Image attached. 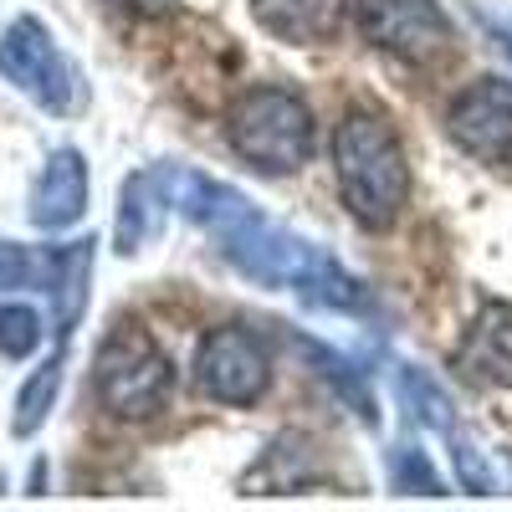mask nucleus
Returning a JSON list of instances; mask_svg holds the SVG:
<instances>
[{
	"mask_svg": "<svg viewBox=\"0 0 512 512\" xmlns=\"http://www.w3.org/2000/svg\"><path fill=\"white\" fill-rule=\"evenodd\" d=\"M159 175H164L169 210H180L185 221H195L200 231L216 236L226 262L241 277L262 282V287H287L313 308H333V313L364 308V287L354 272L338 267L323 246L267 221L241 190L200 175V169H185V164H159Z\"/></svg>",
	"mask_w": 512,
	"mask_h": 512,
	"instance_id": "obj_1",
	"label": "nucleus"
},
{
	"mask_svg": "<svg viewBox=\"0 0 512 512\" xmlns=\"http://www.w3.org/2000/svg\"><path fill=\"white\" fill-rule=\"evenodd\" d=\"M333 175L349 216L364 231L395 226V216L410 200V164L395 139V128L369 108H354L333 134Z\"/></svg>",
	"mask_w": 512,
	"mask_h": 512,
	"instance_id": "obj_2",
	"label": "nucleus"
},
{
	"mask_svg": "<svg viewBox=\"0 0 512 512\" xmlns=\"http://www.w3.org/2000/svg\"><path fill=\"white\" fill-rule=\"evenodd\" d=\"M226 139L251 169L292 175L313 154V113L287 88H246L226 113Z\"/></svg>",
	"mask_w": 512,
	"mask_h": 512,
	"instance_id": "obj_3",
	"label": "nucleus"
},
{
	"mask_svg": "<svg viewBox=\"0 0 512 512\" xmlns=\"http://www.w3.org/2000/svg\"><path fill=\"white\" fill-rule=\"evenodd\" d=\"M175 369L144 323H113L93 359V395L118 420H149L164 410Z\"/></svg>",
	"mask_w": 512,
	"mask_h": 512,
	"instance_id": "obj_4",
	"label": "nucleus"
},
{
	"mask_svg": "<svg viewBox=\"0 0 512 512\" xmlns=\"http://www.w3.org/2000/svg\"><path fill=\"white\" fill-rule=\"evenodd\" d=\"M0 77L47 113H72L77 108V72L67 67L52 31L36 16H16L6 31H0Z\"/></svg>",
	"mask_w": 512,
	"mask_h": 512,
	"instance_id": "obj_5",
	"label": "nucleus"
},
{
	"mask_svg": "<svg viewBox=\"0 0 512 512\" xmlns=\"http://www.w3.org/2000/svg\"><path fill=\"white\" fill-rule=\"evenodd\" d=\"M195 384L216 405H256L272 384V359L246 328H216L205 333L195 354Z\"/></svg>",
	"mask_w": 512,
	"mask_h": 512,
	"instance_id": "obj_6",
	"label": "nucleus"
},
{
	"mask_svg": "<svg viewBox=\"0 0 512 512\" xmlns=\"http://www.w3.org/2000/svg\"><path fill=\"white\" fill-rule=\"evenodd\" d=\"M354 16L379 52L405 62H431L451 47V21L441 0H354Z\"/></svg>",
	"mask_w": 512,
	"mask_h": 512,
	"instance_id": "obj_7",
	"label": "nucleus"
},
{
	"mask_svg": "<svg viewBox=\"0 0 512 512\" xmlns=\"http://www.w3.org/2000/svg\"><path fill=\"white\" fill-rule=\"evenodd\" d=\"M451 139L482 159V164H512V82L482 77L451 103Z\"/></svg>",
	"mask_w": 512,
	"mask_h": 512,
	"instance_id": "obj_8",
	"label": "nucleus"
},
{
	"mask_svg": "<svg viewBox=\"0 0 512 512\" xmlns=\"http://www.w3.org/2000/svg\"><path fill=\"white\" fill-rule=\"evenodd\" d=\"M82 210H88V164L77 149H57L31 185L26 216L36 231H67L82 221Z\"/></svg>",
	"mask_w": 512,
	"mask_h": 512,
	"instance_id": "obj_9",
	"label": "nucleus"
},
{
	"mask_svg": "<svg viewBox=\"0 0 512 512\" xmlns=\"http://www.w3.org/2000/svg\"><path fill=\"white\" fill-rule=\"evenodd\" d=\"M456 369L477 384L512 390V308L507 303H482V313L472 318L456 349Z\"/></svg>",
	"mask_w": 512,
	"mask_h": 512,
	"instance_id": "obj_10",
	"label": "nucleus"
},
{
	"mask_svg": "<svg viewBox=\"0 0 512 512\" xmlns=\"http://www.w3.org/2000/svg\"><path fill=\"white\" fill-rule=\"evenodd\" d=\"M88 277H93V241H67L57 251H47V277H41V287H47L52 297V313H57V338L67 344L82 308H88Z\"/></svg>",
	"mask_w": 512,
	"mask_h": 512,
	"instance_id": "obj_11",
	"label": "nucleus"
},
{
	"mask_svg": "<svg viewBox=\"0 0 512 512\" xmlns=\"http://www.w3.org/2000/svg\"><path fill=\"white\" fill-rule=\"evenodd\" d=\"M256 26H267L277 41L318 47L344 26V0H251Z\"/></svg>",
	"mask_w": 512,
	"mask_h": 512,
	"instance_id": "obj_12",
	"label": "nucleus"
},
{
	"mask_svg": "<svg viewBox=\"0 0 512 512\" xmlns=\"http://www.w3.org/2000/svg\"><path fill=\"white\" fill-rule=\"evenodd\" d=\"M169 216V195H164V175L144 169V175H128L123 195H118V251L134 256L154 241V231Z\"/></svg>",
	"mask_w": 512,
	"mask_h": 512,
	"instance_id": "obj_13",
	"label": "nucleus"
},
{
	"mask_svg": "<svg viewBox=\"0 0 512 512\" xmlns=\"http://www.w3.org/2000/svg\"><path fill=\"white\" fill-rule=\"evenodd\" d=\"M57 390H62V349L21 384L16 415H11V431H16V436H36V431H41V420H47L52 405H57Z\"/></svg>",
	"mask_w": 512,
	"mask_h": 512,
	"instance_id": "obj_14",
	"label": "nucleus"
},
{
	"mask_svg": "<svg viewBox=\"0 0 512 512\" xmlns=\"http://www.w3.org/2000/svg\"><path fill=\"white\" fill-rule=\"evenodd\" d=\"M297 441L292 436H282L267 456H262V466H251V487H262V492H292V487H303V482H313L318 477V466H313V451L303 446V451H297V461L287 456Z\"/></svg>",
	"mask_w": 512,
	"mask_h": 512,
	"instance_id": "obj_15",
	"label": "nucleus"
},
{
	"mask_svg": "<svg viewBox=\"0 0 512 512\" xmlns=\"http://www.w3.org/2000/svg\"><path fill=\"white\" fill-rule=\"evenodd\" d=\"M395 390H400V405L410 410V420L436 425V431H451V400H446V390H441L431 374L400 369V374H395Z\"/></svg>",
	"mask_w": 512,
	"mask_h": 512,
	"instance_id": "obj_16",
	"label": "nucleus"
},
{
	"mask_svg": "<svg viewBox=\"0 0 512 512\" xmlns=\"http://www.w3.org/2000/svg\"><path fill=\"white\" fill-rule=\"evenodd\" d=\"M41 344V318L26 303H0V354L6 359H26Z\"/></svg>",
	"mask_w": 512,
	"mask_h": 512,
	"instance_id": "obj_17",
	"label": "nucleus"
},
{
	"mask_svg": "<svg viewBox=\"0 0 512 512\" xmlns=\"http://www.w3.org/2000/svg\"><path fill=\"white\" fill-rule=\"evenodd\" d=\"M390 477H395V492H425V497H441V477L431 472L425 451H415V446H395V456H390Z\"/></svg>",
	"mask_w": 512,
	"mask_h": 512,
	"instance_id": "obj_18",
	"label": "nucleus"
},
{
	"mask_svg": "<svg viewBox=\"0 0 512 512\" xmlns=\"http://www.w3.org/2000/svg\"><path fill=\"white\" fill-rule=\"evenodd\" d=\"M451 461H456V472H461V487L466 492H477V497H492L497 492V477H492V466L482 461V451L472 446V436H461L456 425H451Z\"/></svg>",
	"mask_w": 512,
	"mask_h": 512,
	"instance_id": "obj_19",
	"label": "nucleus"
},
{
	"mask_svg": "<svg viewBox=\"0 0 512 512\" xmlns=\"http://www.w3.org/2000/svg\"><path fill=\"white\" fill-rule=\"evenodd\" d=\"M47 277V256H31L21 241H0V292Z\"/></svg>",
	"mask_w": 512,
	"mask_h": 512,
	"instance_id": "obj_20",
	"label": "nucleus"
},
{
	"mask_svg": "<svg viewBox=\"0 0 512 512\" xmlns=\"http://www.w3.org/2000/svg\"><path fill=\"white\" fill-rule=\"evenodd\" d=\"M303 349H308V359H313V364H323V374H328V379L338 384V390L349 395V405H354V410H359L364 420H374V405H369V395H364V384H359V379L349 374V364H344V359H333V354H328L323 344H303Z\"/></svg>",
	"mask_w": 512,
	"mask_h": 512,
	"instance_id": "obj_21",
	"label": "nucleus"
},
{
	"mask_svg": "<svg viewBox=\"0 0 512 512\" xmlns=\"http://www.w3.org/2000/svg\"><path fill=\"white\" fill-rule=\"evenodd\" d=\"M477 21H482V26H487V31H492V36L502 41L507 52H512V11H492V6H477Z\"/></svg>",
	"mask_w": 512,
	"mask_h": 512,
	"instance_id": "obj_22",
	"label": "nucleus"
},
{
	"mask_svg": "<svg viewBox=\"0 0 512 512\" xmlns=\"http://www.w3.org/2000/svg\"><path fill=\"white\" fill-rule=\"evenodd\" d=\"M108 6H118L128 16H164V11H175V0H108Z\"/></svg>",
	"mask_w": 512,
	"mask_h": 512,
	"instance_id": "obj_23",
	"label": "nucleus"
}]
</instances>
